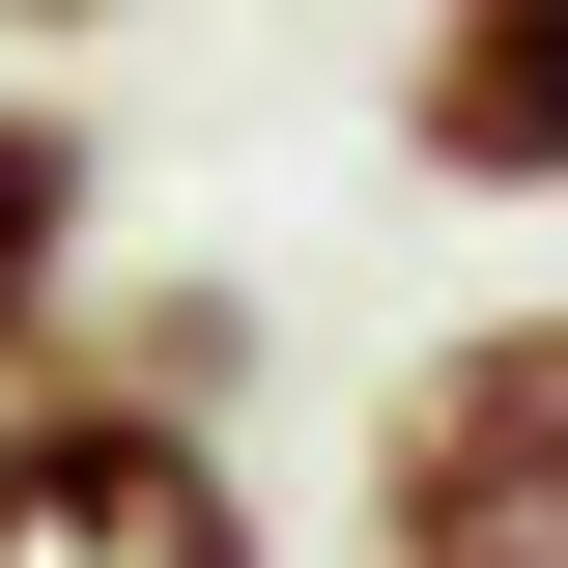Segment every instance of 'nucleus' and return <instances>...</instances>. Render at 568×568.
<instances>
[{
    "instance_id": "obj_1",
    "label": "nucleus",
    "mask_w": 568,
    "mask_h": 568,
    "mask_svg": "<svg viewBox=\"0 0 568 568\" xmlns=\"http://www.w3.org/2000/svg\"><path fill=\"white\" fill-rule=\"evenodd\" d=\"M369 568H568V313H455L369 369Z\"/></svg>"
},
{
    "instance_id": "obj_2",
    "label": "nucleus",
    "mask_w": 568,
    "mask_h": 568,
    "mask_svg": "<svg viewBox=\"0 0 568 568\" xmlns=\"http://www.w3.org/2000/svg\"><path fill=\"white\" fill-rule=\"evenodd\" d=\"M0 568H284V540H256V484L200 455V398L0 369Z\"/></svg>"
},
{
    "instance_id": "obj_3",
    "label": "nucleus",
    "mask_w": 568,
    "mask_h": 568,
    "mask_svg": "<svg viewBox=\"0 0 568 568\" xmlns=\"http://www.w3.org/2000/svg\"><path fill=\"white\" fill-rule=\"evenodd\" d=\"M398 171L426 200H568V0H426L398 29Z\"/></svg>"
},
{
    "instance_id": "obj_4",
    "label": "nucleus",
    "mask_w": 568,
    "mask_h": 568,
    "mask_svg": "<svg viewBox=\"0 0 568 568\" xmlns=\"http://www.w3.org/2000/svg\"><path fill=\"white\" fill-rule=\"evenodd\" d=\"M85 200H114L85 114H58V85H0V369H58V313H85Z\"/></svg>"
},
{
    "instance_id": "obj_5",
    "label": "nucleus",
    "mask_w": 568,
    "mask_h": 568,
    "mask_svg": "<svg viewBox=\"0 0 568 568\" xmlns=\"http://www.w3.org/2000/svg\"><path fill=\"white\" fill-rule=\"evenodd\" d=\"M0 29H114V0H0Z\"/></svg>"
}]
</instances>
